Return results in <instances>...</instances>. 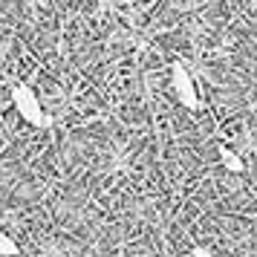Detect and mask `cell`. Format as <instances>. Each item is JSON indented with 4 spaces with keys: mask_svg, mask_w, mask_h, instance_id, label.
<instances>
[{
    "mask_svg": "<svg viewBox=\"0 0 257 257\" xmlns=\"http://www.w3.org/2000/svg\"><path fill=\"white\" fill-rule=\"evenodd\" d=\"M171 87H174L176 101L185 107V110H199V93H197V87H194L191 72L182 64H174L171 67Z\"/></svg>",
    "mask_w": 257,
    "mask_h": 257,
    "instance_id": "cell-2",
    "label": "cell"
},
{
    "mask_svg": "<svg viewBox=\"0 0 257 257\" xmlns=\"http://www.w3.org/2000/svg\"><path fill=\"white\" fill-rule=\"evenodd\" d=\"M191 254H194V257H217L211 248H205V245H194V248H191Z\"/></svg>",
    "mask_w": 257,
    "mask_h": 257,
    "instance_id": "cell-5",
    "label": "cell"
},
{
    "mask_svg": "<svg viewBox=\"0 0 257 257\" xmlns=\"http://www.w3.org/2000/svg\"><path fill=\"white\" fill-rule=\"evenodd\" d=\"M217 153H220V162H222V168H225V171H231V174H243V171H245V162L234 151H228L225 145H220V148H217Z\"/></svg>",
    "mask_w": 257,
    "mask_h": 257,
    "instance_id": "cell-3",
    "label": "cell"
},
{
    "mask_svg": "<svg viewBox=\"0 0 257 257\" xmlns=\"http://www.w3.org/2000/svg\"><path fill=\"white\" fill-rule=\"evenodd\" d=\"M0 257H18V243L6 231H0Z\"/></svg>",
    "mask_w": 257,
    "mask_h": 257,
    "instance_id": "cell-4",
    "label": "cell"
},
{
    "mask_svg": "<svg viewBox=\"0 0 257 257\" xmlns=\"http://www.w3.org/2000/svg\"><path fill=\"white\" fill-rule=\"evenodd\" d=\"M12 104L18 110V116L29 121L32 127H52V116H49L44 104H41V98L35 95L32 87H26V84H15L12 87Z\"/></svg>",
    "mask_w": 257,
    "mask_h": 257,
    "instance_id": "cell-1",
    "label": "cell"
}]
</instances>
